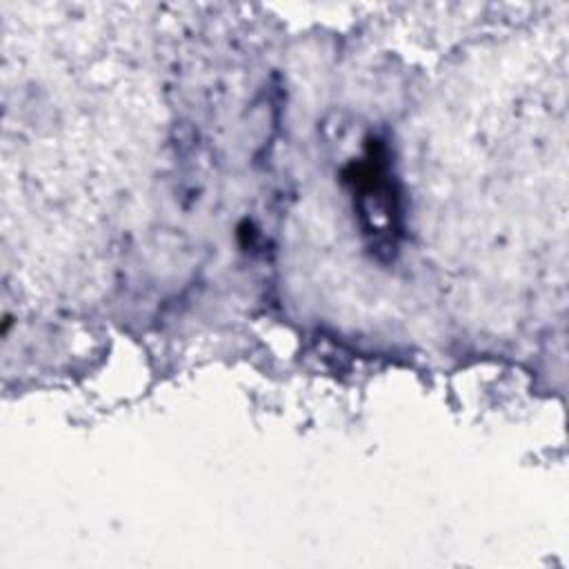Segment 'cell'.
<instances>
[{
    "label": "cell",
    "instance_id": "6da1fadb",
    "mask_svg": "<svg viewBox=\"0 0 569 569\" xmlns=\"http://www.w3.org/2000/svg\"><path fill=\"white\" fill-rule=\"evenodd\" d=\"M347 180L353 187V200L362 229L373 238V247L391 251L400 233V207L393 176L389 173L387 149L380 140H369L365 158L351 162Z\"/></svg>",
    "mask_w": 569,
    "mask_h": 569
}]
</instances>
